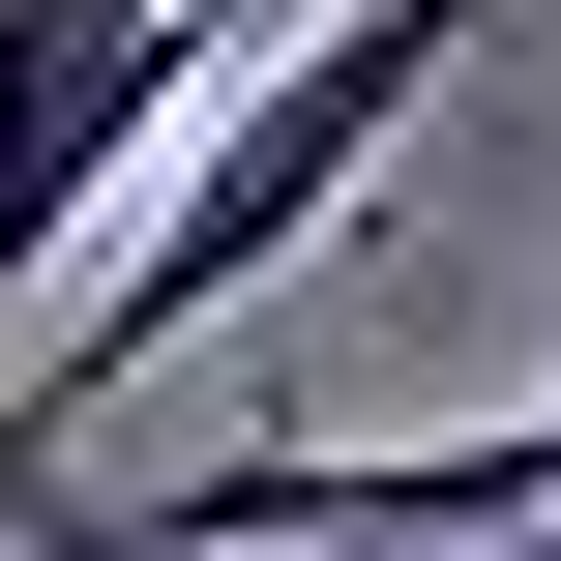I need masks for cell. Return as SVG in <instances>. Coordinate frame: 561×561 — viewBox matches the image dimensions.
<instances>
[{"instance_id": "obj_1", "label": "cell", "mask_w": 561, "mask_h": 561, "mask_svg": "<svg viewBox=\"0 0 561 561\" xmlns=\"http://www.w3.org/2000/svg\"><path fill=\"white\" fill-rule=\"evenodd\" d=\"M444 59H473V0H325V30H296V59H266V89H237L178 178H148V237H118V266L30 325V355H0V533L59 503V444H89V414H118L178 325H237L296 237H355V178L444 118Z\"/></svg>"}, {"instance_id": "obj_2", "label": "cell", "mask_w": 561, "mask_h": 561, "mask_svg": "<svg viewBox=\"0 0 561 561\" xmlns=\"http://www.w3.org/2000/svg\"><path fill=\"white\" fill-rule=\"evenodd\" d=\"M561 533V414L503 444H178V473H59L0 561H533Z\"/></svg>"}, {"instance_id": "obj_3", "label": "cell", "mask_w": 561, "mask_h": 561, "mask_svg": "<svg viewBox=\"0 0 561 561\" xmlns=\"http://www.w3.org/2000/svg\"><path fill=\"white\" fill-rule=\"evenodd\" d=\"M266 59H296L266 0H0V296L89 266V207H118L148 148H207Z\"/></svg>"}, {"instance_id": "obj_4", "label": "cell", "mask_w": 561, "mask_h": 561, "mask_svg": "<svg viewBox=\"0 0 561 561\" xmlns=\"http://www.w3.org/2000/svg\"><path fill=\"white\" fill-rule=\"evenodd\" d=\"M266 30H325V0H266Z\"/></svg>"}, {"instance_id": "obj_5", "label": "cell", "mask_w": 561, "mask_h": 561, "mask_svg": "<svg viewBox=\"0 0 561 561\" xmlns=\"http://www.w3.org/2000/svg\"><path fill=\"white\" fill-rule=\"evenodd\" d=\"M533 561H561V533H533Z\"/></svg>"}]
</instances>
